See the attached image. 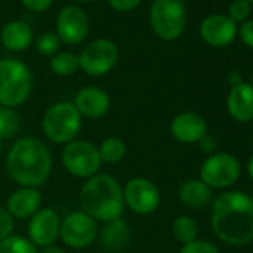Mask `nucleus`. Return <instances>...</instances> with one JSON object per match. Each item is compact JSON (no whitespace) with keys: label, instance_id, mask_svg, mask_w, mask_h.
I'll list each match as a JSON object with an SVG mask.
<instances>
[{"label":"nucleus","instance_id":"f257e3e1","mask_svg":"<svg viewBox=\"0 0 253 253\" xmlns=\"http://www.w3.org/2000/svg\"><path fill=\"white\" fill-rule=\"evenodd\" d=\"M211 228L219 240L229 246H244L253 240V200L229 191L217 195L211 204Z\"/></svg>","mask_w":253,"mask_h":253},{"label":"nucleus","instance_id":"f03ea898","mask_svg":"<svg viewBox=\"0 0 253 253\" xmlns=\"http://www.w3.org/2000/svg\"><path fill=\"white\" fill-rule=\"evenodd\" d=\"M52 169L48 146L36 137H24L14 143L6 157V170L14 182L23 188H39Z\"/></svg>","mask_w":253,"mask_h":253},{"label":"nucleus","instance_id":"7ed1b4c3","mask_svg":"<svg viewBox=\"0 0 253 253\" xmlns=\"http://www.w3.org/2000/svg\"><path fill=\"white\" fill-rule=\"evenodd\" d=\"M79 201L82 211L94 220L110 222L121 219L125 209L124 189L118 180L109 174H95L81 188Z\"/></svg>","mask_w":253,"mask_h":253},{"label":"nucleus","instance_id":"20e7f679","mask_svg":"<svg viewBox=\"0 0 253 253\" xmlns=\"http://www.w3.org/2000/svg\"><path fill=\"white\" fill-rule=\"evenodd\" d=\"M33 75L27 64L15 58L0 60V106L17 107L32 94Z\"/></svg>","mask_w":253,"mask_h":253},{"label":"nucleus","instance_id":"39448f33","mask_svg":"<svg viewBox=\"0 0 253 253\" xmlns=\"http://www.w3.org/2000/svg\"><path fill=\"white\" fill-rule=\"evenodd\" d=\"M82 125V116L70 101H60L49 106L42 119L45 136L58 145L70 143L78 136Z\"/></svg>","mask_w":253,"mask_h":253},{"label":"nucleus","instance_id":"423d86ee","mask_svg":"<svg viewBox=\"0 0 253 253\" xmlns=\"http://www.w3.org/2000/svg\"><path fill=\"white\" fill-rule=\"evenodd\" d=\"M154 33L163 41H176L185 30L186 11L180 0H155L149 11Z\"/></svg>","mask_w":253,"mask_h":253},{"label":"nucleus","instance_id":"0eeeda50","mask_svg":"<svg viewBox=\"0 0 253 253\" xmlns=\"http://www.w3.org/2000/svg\"><path fill=\"white\" fill-rule=\"evenodd\" d=\"M63 166L75 177L89 179L98 174L101 158L98 148L88 140H72L63 149Z\"/></svg>","mask_w":253,"mask_h":253},{"label":"nucleus","instance_id":"6e6552de","mask_svg":"<svg viewBox=\"0 0 253 253\" xmlns=\"http://www.w3.org/2000/svg\"><path fill=\"white\" fill-rule=\"evenodd\" d=\"M241 173L238 160L226 152L213 154L204 160L200 169V179L210 189H220L234 185Z\"/></svg>","mask_w":253,"mask_h":253},{"label":"nucleus","instance_id":"1a4fd4ad","mask_svg":"<svg viewBox=\"0 0 253 253\" xmlns=\"http://www.w3.org/2000/svg\"><path fill=\"white\" fill-rule=\"evenodd\" d=\"M79 69L89 76H103L109 73L119 58L118 46L109 39H97L88 43L78 55Z\"/></svg>","mask_w":253,"mask_h":253},{"label":"nucleus","instance_id":"9d476101","mask_svg":"<svg viewBox=\"0 0 253 253\" xmlns=\"http://www.w3.org/2000/svg\"><path fill=\"white\" fill-rule=\"evenodd\" d=\"M60 237L72 249H85L97 237V223L82 210L69 213L60 225Z\"/></svg>","mask_w":253,"mask_h":253},{"label":"nucleus","instance_id":"9b49d317","mask_svg":"<svg viewBox=\"0 0 253 253\" xmlns=\"http://www.w3.org/2000/svg\"><path fill=\"white\" fill-rule=\"evenodd\" d=\"M125 206L137 214H149L160 206L161 195L154 182L145 177H134L124 188Z\"/></svg>","mask_w":253,"mask_h":253},{"label":"nucleus","instance_id":"f8f14e48","mask_svg":"<svg viewBox=\"0 0 253 253\" xmlns=\"http://www.w3.org/2000/svg\"><path fill=\"white\" fill-rule=\"evenodd\" d=\"M57 36L66 45H79L85 41L89 30V21L86 12L75 5H69L58 12Z\"/></svg>","mask_w":253,"mask_h":253},{"label":"nucleus","instance_id":"ddd939ff","mask_svg":"<svg viewBox=\"0 0 253 253\" xmlns=\"http://www.w3.org/2000/svg\"><path fill=\"white\" fill-rule=\"evenodd\" d=\"M60 217L52 209H42L30 217L29 240L38 247L52 246L60 237Z\"/></svg>","mask_w":253,"mask_h":253},{"label":"nucleus","instance_id":"4468645a","mask_svg":"<svg viewBox=\"0 0 253 253\" xmlns=\"http://www.w3.org/2000/svg\"><path fill=\"white\" fill-rule=\"evenodd\" d=\"M170 131L171 136L180 143H198L207 134V122L198 113L183 112L173 118Z\"/></svg>","mask_w":253,"mask_h":253},{"label":"nucleus","instance_id":"2eb2a0df","mask_svg":"<svg viewBox=\"0 0 253 253\" xmlns=\"http://www.w3.org/2000/svg\"><path fill=\"white\" fill-rule=\"evenodd\" d=\"M200 35L207 45L220 48L229 45L234 41L237 27L235 23H232L225 15H210L201 23Z\"/></svg>","mask_w":253,"mask_h":253},{"label":"nucleus","instance_id":"dca6fc26","mask_svg":"<svg viewBox=\"0 0 253 253\" xmlns=\"http://www.w3.org/2000/svg\"><path fill=\"white\" fill-rule=\"evenodd\" d=\"M73 104L76 106L81 116L95 119L104 116L109 112L110 97L104 89L98 86H86L76 94Z\"/></svg>","mask_w":253,"mask_h":253},{"label":"nucleus","instance_id":"f3484780","mask_svg":"<svg viewBox=\"0 0 253 253\" xmlns=\"http://www.w3.org/2000/svg\"><path fill=\"white\" fill-rule=\"evenodd\" d=\"M229 116L237 122L253 121V86L241 82L231 88L226 100Z\"/></svg>","mask_w":253,"mask_h":253},{"label":"nucleus","instance_id":"a211bd4d","mask_svg":"<svg viewBox=\"0 0 253 253\" xmlns=\"http://www.w3.org/2000/svg\"><path fill=\"white\" fill-rule=\"evenodd\" d=\"M41 203L42 195L36 188H20L8 198L6 210L15 219H27L39 211Z\"/></svg>","mask_w":253,"mask_h":253},{"label":"nucleus","instance_id":"6ab92c4d","mask_svg":"<svg viewBox=\"0 0 253 253\" xmlns=\"http://www.w3.org/2000/svg\"><path fill=\"white\" fill-rule=\"evenodd\" d=\"M3 46L12 52H21L33 43V29L24 21H11L0 33Z\"/></svg>","mask_w":253,"mask_h":253},{"label":"nucleus","instance_id":"aec40b11","mask_svg":"<svg viewBox=\"0 0 253 253\" xmlns=\"http://www.w3.org/2000/svg\"><path fill=\"white\" fill-rule=\"evenodd\" d=\"M179 200L188 209H203L211 201V189L201 179H189L180 185Z\"/></svg>","mask_w":253,"mask_h":253},{"label":"nucleus","instance_id":"412c9836","mask_svg":"<svg viewBox=\"0 0 253 253\" xmlns=\"http://www.w3.org/2000/svg\"><path fill=\"white\" fill-rule=\"evenodd\" d=\"M107 225L103 226L100 232V243L107 252H119L125 247L130 237L128 225L122 219H115L106 222Z\"/></svg>","mask_w":253,"mask_h":253},{"label":"nucleus","instance_id":"4be33fe9","mask_svg":"<svg viewBox=\"0 0 253 253\" xmlns=\"http://www.w3.org/2000/svg\"><path fill=\"white\" fill-rule=\"evenodd\" d=\"M20 128H21L20 115L11 107L0 106V139L6 140L15 137Z\"/></svg>","mask_w":253,"mask_h":253},{"label":"nucleus","instance_id":"5701e85b","mask_svg":"<svg viewBox=\"0 0 253 253\" xmlns=\"http://www.w3.org/2000/svg\"><path fill=\"white\" fill-rule=\"evenodd\" d=\"M98 154H100L101 163L116 164L125 157L126 146L124 140H121L119 137H109L103 140L101 145L98 146Z\"/></svg>","mask_w":253,"mask_h":253},{"label":"nucleus","instance_id":"b1692460","mask_svg":"<svg viewBox=\"0 0 253 253\" xmlns=\"http://www.w3.org/2000/svg\"><path fill=\"white\" fill-rule=\"evenodd\" d=\"M51 70L57 76H72L79 70V58L72 52H57L51 58Z\"/></svg>","mask_w":253,"mask_h":253},{"label":"nucleus","instance_id":"393cba45","mask_svg":"<svg viewBox=\"0 0 253 253\" xmlns=\"http://www.w3.org/2000/svg\"><path fill=\"white\" fill-rule=\"evenodd\" d=\"M173 235L182 244H188L197 240L198 235L197 222L189 216H177L173 222Z\"/></svg>","mask_w":253,"mask_h":253},{"label":"nucleus","instance_id":"a878e982","mask_svg":"<svg viewBox=\"0 0 253 253\" xmlns=\"http://www.w3.org/2000/svg\"><path fill=\"white\" fill-rule=\"evenodd\" d=\"M0 253H38V249L21 235H9L0 241Z\"/></svg>","mask_w":253,"mask_h":253},{"label":"nucleus","instance_id":"bb28decb","mask_svg":"<svg viewBox=\"0 0 253 253\" xmlns=\"http://www.w3.org/2000/svg\"><path fill=\"white\" fill-rule=\"evenodd\" d=\"M60 38L54 32H45L42 33L36 41V49L43 57H54L60 49Z\"/></svg>","mask_w":253,"mask_h":253},{"label":"nucleus","instance_id":"cd10ccee","mask_svg":"<svg viewBox=\"0 0 253 253\" xmlns=\"http://www.w3.org/2000/svg\"><path fill=\"white\" fill-rule=\"evenodd\" d=\"M179 253H219L217 247L210 241L204 240H194L188 244H183Z\"/></svg>","mask_w":253,"mask_h":253},{"label":"nucleus","instance_id":"c85d7f7f","mask_svg":"<svg viewBox=\"0 0 253 253\" xmlns=\"http://www.w3.org/2000/svg\"><path fill=\"white\" fill-rule=\"evenodd\" d=\"M250 14V6L246 0H235V2L231 3L229 6V15L228 18L232 21V23H237V21H244Z\"/></svg>","mask_w":253,"mask_h":253},{"label":"nucleus","instance_id":"c756f323","mask_svg":"<svg viewBox=\"0 0 253 253\" xmlns=\"http://www.w3.org/2000/svg\"><path fill=\"white\" fill-rule=\"evenodd\" d=\"M12 228H14V217L9 214L6 209L0 207V241L12 235Z\"/></svg>","mask_w":253,"mask_h":253},{"label":"nucleus","instance_id":"7c9ffc66","mask_svg":"<svg viewBox=\"0 0 253 253\" xmlns=\"http://www.w3.org/2000/svg\"><path fill=\"white\" fill-rule=\"evenodd\" d=\"M107 3L118 12H130L142 3V0H107Z\"/></svg>","mask_w":253,"mask_h":253},{"label":"nucleus","instance_id":"2f4dec72","mask_svg":"<svg viewBox=\"0 0 253 253\" xmlns=\"http://www.w3.org/2000/svg\"><path fill=\"white\" fill-rule=\"evenodd\" d=\"M21 3L32 12H45L54 3V0H21Z\"/></svg>","mask_w":253,"mask_h":253},{"label":"nucleus","instance_id":"473e14b6","mask_svg":"<svg viewBox=\"0 0 253 253\" xmlns=\"http://www.w3.org/2000/svg\"><path fill=\"white\" fill-rule=\"evenodd\" d=\"M240 38L243 41L244 45H247L249 48H253V20L246 21L241 29H240Z\"/></svg>","mask_w":253,"mask_h":253},{"label":"nucleus","instance_id":"72a5a7b5","mask_svg":"<svg viewBox=\"0 0 253 253\" xmlns=\"http://www.w3.org/2000/svg\"><path fill=\"white\" fill-rule=\"evenodd\" d=\"M198 146L201 149V152L207 154V155H213L214 149L217 148V140L214 136L211 134H206L200 142H198Z\"/></svg>","mask_w":253,"mask_h":253},{"label":"nucleus","instance_id":"f704fd0d","mask_svg":"<svg viewBox=\"0 0 253 253\" xmlns=\"http://www.w3.org/2000/svg\"><path fill=\"white\" fill-rule=\"evenodd\" d=\"M38 253H66L61 247H57V246H48V247H42L41 252Z\"/></svg>","mask_w":253,"mask_h":253},{"label":"nucleus","instance_id":"c9c22d12","mask_svg":"<svg viewBox=\"0 0 253 253\" xmlns=\"http://www.w3.org/2000/svg\"><path fill=\"white\" fill-rule=\"evenodd\" d=\"M228 79H229V84H231L232 86H235V85H238V84H241V82H243V81H241V76H240V73H238V72L231 73Z\"/></svg>","mask_w":253,"mask_h":253},{"label":"nucleus","instance_id":"e433bc0d","mask_svg":"<svg viewBox=\"0 0 253 253\" xmlns=\"http://www.w3.org/2000/svg\"><path fill=\"white\" fill-rule=\"evenodd\" d=\"M247 173H249L250 179L253 180V155L250 157V160H249V163H247Z\"/></svg>","mask_w":253,"mask_h":253},{"label":"nucleus","instance_id":"4c0bfd02","mask_svg":"<svg viewBox=\"0 0 253 253\" xmlns=\"http://www.w3.org/2000/svg\"><path fill=\"white\" fill-rule=\"evenodd\" d=\"M75 2H79V3H86V2H92V0H75Z\"/></svg>","mask_w":253,"mask_h":253},{"label":"nucleus","instance_id":"58836bf2","mask_svg":"<svg viewBox=\"0 0 253 253\" xmlns=\"http://www.w3.org/2000/svg\"><path fill=\"white\" fill-rule=\"evenodd\" d=\"M2 149H3V145H2V139H0V152H2Z\"/></svg>","mask_w":253,"mask_h":253},{"label":"nucleus","instance_id":"ea45409f","mask_svg":"<svg viewBox=\"0 0 253 253\" xmlns=\"http://www.w3.org/2000/svg\"><path fill=\"white\" fill-rule=\"evenodd\" d=\"M246 2H247V3H253V0H246Z\"/></svg>","mask_w":253,"mask_h":253},{"label":"nucleus","instance_id":"a19ab883","mask_svg":"<svg viewBox=\"0 0 253 253\" xmlns=\"http://www.w3.org/2000/svg\"><path fill=\"white\" fill-rule=\"evenodd\" d=\"M252 86H253V73H252Z\"/></svg>","mask_w":253,"mask_h":253}]
</instances>
